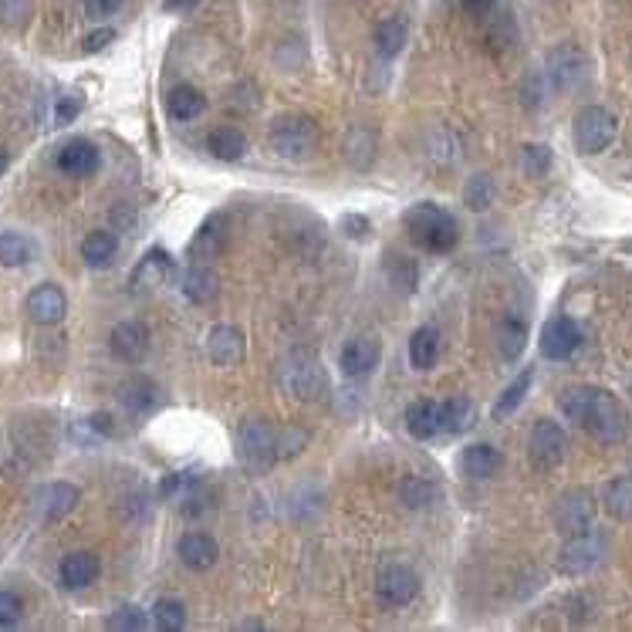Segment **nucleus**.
Returning a JSON list of instances; mask_svg holds the SVG:
<instances>
[{
    "label": "nucleus",
    "instance_id": "obj_1",
    "mask_svg": "<svg viewBox=\"0 0 632 632\" xmlns=\"http://www.w3.org/2000/svg\"><path fill=\"white\" fill-rule=\"evenodd\" d=\"M562 413L572 423L582 426L585 433H592L599 443H622L629 433V416L626 409L609 389L599 386H572L565 389L562 399H558Z\"/></svg>",
    "mask_w": 632,
    "mask_h": 632
},
{
    "label": "nucleus",
    "instance_id": "obj_2",
    "mask_svg": "<svg viewBox=\"0 0 632 632\" xmlns=\"http://www.w3.org/2000/svg\"><path fill=\"white\" fill-rule=\"evenodd\" d=\"M403 227L406 234L430 254H450L460 240L457 220L443 207H436V203H416V207H409L403 213Z\"/></svg>",
    "mask_w": 632,
    "mask_h": 632
},
{
    "label": "nucleus",
    "instance_id": "obj_3",
    "mask_svg": "<svg viewBox=\"0 0 632 632\" xmlns=\"http://www.w3.org/2000/svg\"><path fill=\"white\" fill-rule=\"evenodd\" d=\"M278 430H281V426H274L271 420H264V416H247V420L240 423L237 453H240V460H244L247 470L261 474V470H271L274 464H278V460H281Z\"/></svg>",
    "mask_w": 632,
    "mask_h": 632
},
{
    "label": "nucleus",
    "instance_id": "obj_4",
    "mask_svg": "<svg viewBox=\"0 0 632 632\" xmlns=\"http://www.w3.org/2000/svg\"><path fill=\"white\" fill-rule=\"evenodd\" d=\"M278 386L284 393L311 403V399H322L328 393V372L322 369L318 359H311L305 352H295L278 366Z\"/></svg>",
    "mask_w": 632,
    "mask_h": 632
},
{
    "label": "nucleus",
    "instance_id": "obj_5",
    "mask_svg": "<svg viewBox=\"0 0 632 632\" xmlns=\"http://www.w3.org/2000/svg\"><path fill=\"white\" fill-rule=\"evenodd\" d=\"M271 146L281 159H291V163H305V159L315 153L318 146V126L308 115H281L271 126Z\"/></svg>",
    "mask_w": 632,
    "mask_h": 632
},
{
    "label": "nucleus",
    "instance_id": "obj_6",
    "mask_svg": "<svg viewBox=\"0 0 632 632\" xmlns=\"http://www.w3.org/2000/svg\"><path fill=\"white\" fill-rule=\"evenodd\" d=\"M616 139V115L602 105H585L575 115V146L585 156H599Z\"/></svg>",
    "mask_w": 632,
    "mask_h": 632
},
{
    "label": "nucleus",
    "instance_id": "obj_7",
    "mask_svg": "<svg viewBox=\"0 0 632 632\" xmlns=\"http://www.w3.org/2000/svg\"><path fill=\"white\" fill-rule=\"evenodd\" d=\"M568 453V436L555 420H538L528 436V460L534 470H555Z\"/></svg>",
    "mask_w": 632,
    "mask_h": 632
},
{
    "label": "nucleus",
    "instance_id": "obj_8",
    "mask_svg": "<svg viewBox=\"0 0 632 632\" xmlns=\"http://www.w3.org/2000/svg\"><path fill=\"white\" fill-rule=\"evenodd\" d=\"M376 592L386 609H403V605L413 602L416 592H420V575L403 562H386L379 568Z\"/></svg>",
    "mask_w": 632,
    "mask_h": 632
},
{
    "label": "nucleus",
    "instance_id": "obj_9",
    "mask_svg": "<svg viewBox=\"0 0 632 632\" xmlns=\"http://www.w3.org/2000/svg\"><path fill=\"white\" fill-rule=\"evenodd\" d=\"M555 528L565 534V538H572V534H582L592 528L595 521V497L589 491H582V487H575V491H568L558 497L555 504Z\"/></svg>",
    "mask_w": 632,
    "mask_h": 632
},
{
    "label": "nucleus",
    "instance_id": "obj_10",
    "mask_svg": "<svg viewBox=\"0 0 632 632\" xmlns=\"http://www.w3.org/2000/svg\"><path fill=\"white\" fill-rule=\"evenodd\" d=\"M602 555H605V538L589 528L582 534H572V538L565 541L562 555H558L562 562L558 565H562L565 575H585L602 562Z\"/></svg>",
    "mask_w": 632,
    "mask_h": 632
},
{
    "label": "nucleus",
    "instance_id": "obj_11",
    "mask_svg": "<svg viewBox=\"0 0 632 632\" xmlns=\"http://www.w3.org/2000/svg\"><path fill=\"white\" fill-rule=\"evenodd\" d=\"M541 355L551 362H565L572 359V355L578 352V345H582V332H578V325L572 322V318L565 315H555L548 318L545 328H541Z\"/></svg>",
    "mask_w": 632,
    "mask_h": 632
},
{
    "label": "nucleus",
    "instance_id": "obj_12",
    "mask_svg": "<svg viewBox=\"0 0 632 632\" xmlns=\"http://www.w3.org/2000/svg\"><path fill=\"white\" fill-rule=\"evenodd\" d=\"M109 349L119 362L126 366H136V362L146 359L149 352V332L142 322H119L109 335Z\"/></svg>",
    "mask_w": 632,
    "mask_h": 632
},
{
    "label": "nucleus",
    "instance_id": "obj_13",
    "mask_svg": "<svg viewBox=\"0 0 632 632\" xmlns=\"http://www.w3.org/2000/svg\"><path fill=\"white\" fill-rule=\"evenodd\" d=\"M55 163L65 176L82 180V176H92L95 169H99V146H95L92 139H68L65 146L58 149Z\"/></svg>",
    "mask_w": 632,
    "mask_h": 632
},
{
    "label": "nucleus",
    "instance_id": "obj_14",
    "mask_svg": "<svg viewBox=\"0 0 632 632\" xmlns=\"http://www.w3.org/2000/svg\"><path fill=\"white\" fill-rule=\"evenodd\" d=\"M379 355H382V349H379L376 338L359 335V338H352V342H345L342 355H338V366H342V372L349 379H362L379 366Z\"/></svg>",
    "mask_w": 632,
    "mask_h": 632
},
{
    "label": "nucleus",
    "instance_id": "obj_15",
    "mask_svg": "<svg viewBox=\"0 0 632 632\" xmlns=\"http://www.w3.org/2000/svg\"><path fill=\"white\" fill-rule=\"evenodd\" d=\"M207 355L213 366L220 369H234L240 359H244V332L234 325H217L207 335Z\"/></svg>",
    "mask_w": 632,
    "mask_h": 632
},
{
    "label": "nucleus",
    "instance_id": "obj_16",
    "mask_svg": "<svg viewBox=\"0 0 632 632\" xmlns=\"http://www.w3.org/2000/svg\"><path fill=\"white\" fill-rule=\"evenodd\" d=\"M28 315L38 325H58L68 315V298L58 284H38L28 295Z\"/></svg>",
    "mask_w": 632,
    "mask_h": 632
},
{
    "label": "nucleus",
    "instance_id": "obj_17",
    "mask_svg": "<svg viewBox=\"0 0 632 632\" xmlns=\"http://www.w3.org/2000/svg\"><path fill=\"white\" fill-rule=\"evenodd\" d=\"M78 487L75 484H48L44 491H38L34 497V514H38V521L51 524V521H61L65 514H71V507L78 504Z\"/></svg>",
    "mask_w": 632,
    "mask_h": 632
},
{
    "label": "nucleus",
    "instance_id": "obj_18",
    "mask_svg": "<svg viewBox=\"0 0 632 632\" xmlns=\"http://www.w3.org/2000/svg\"><path fill=\"white\" fill-rule=\"evenodd\" d=\"M176 555H180V562L186 568H193V572H207V568L217 562L220 545L207 531H186L180 538V545H176Z\"/></svg>",
    "mask_w": 632,
    "mask_h": 632
},
{
    "label": "nucleus",
    "instance_id": "obj_19",
    "mask_svg": "<svg viewBox=\"0 0 632 632\" xmlns=\"http://www.w3.org/2000/svg\"><path fill=\"white\" fill-rule=\"evenodd\" d=\"M99 558L92 555V551H75V555H68L65 562H61L58 575H61V585L71 592L78 589H88V585L99 578Z\"/></svg>",
    "mask_w": 632,
    "mask_h": 632
},
{
    "label": "nucleus",
    "instance_id": "obj_20",
    "mask_svg": "<svg viewBox=\"0 0 632 632\" xmlns=\"http://www.w3.org/2000/svg\"><path fill=\"white\" fill-rule=\"evenodd\" d=\"M406 430L413 440H433V436H440V403H433V399H416V403H409L406 409Z\"/></svg>",
    "mask_w": 632,
    "mask_h": 632
},
{
    "label": "nucleus",
    "instance_id": "obj_21",
    "mask_svg": "<svg viewBox=\"0 0 632 632\" xmlns=\"http://www.w3.org/2000/svg\"><path fill=\"white\" fill-rule=\"evenodd\" d=\"M460 467H464L467 477L487 480L501 470V450H497L494 443H470L464 457H460Z\"/></svg>",
    "mask_w": 632,
    "mask_h": 632
},
{
    "label": "nucleus",
    "instance_id": "obj_22",
    "mask_svg": "<svg viewBox=\"0 0 632 632\" xmlns=\"http://www.w3.org/2000/svg\"><path fill=\"white\" fill-rule=\"evenodd\" d=\"M477 423V406L467 396H450L447 403H440V430L450 436L467 433Z\"/></svg>",
    "mask_w": 632,
    "mask_h": 632
},
{
    "label": "nucleus",
    "instance_id": "obj_23",
    "mask_svg": "<svg viewBox=\"0 0 632 632\" xmlns=\"http://www.w3.org/2000/svg\"><path fill=\"white\" fill-rule=\"evenodd\" d=\"M217 291H220V281H217V274H213L207 264L186 267V274H183V295L190 298L193 305H210V301L217 298Z\"/></svg>",
    "mask_w": 632,
    "mask_h": 632
},
{
    "label": "nucleus",
    "instance_id": "obj_24",
    "mask_svg": "<svg viewBox=\"0 0 632 632\" xmlns=\"http://www.w3.org/2000/svg\"><path fill=\"white\" fill-rule=\"evenodd\" d=\"M119 403L132 416H146L156 406V386L146 376H132L119 386Z\"/></svg>",
    "mask_w": 632,
    "mask_h": 632
},
{
    "label": "nucleus",
    "instance_id": "obj_25",
    "mask_svg": "<svg viewBox=\"0 0 632 632\" xmlns=\"http://www.w3.org/2000/svg\"><path fill=\"white\" fill-rule=\"evenodd\" d=\"M528 345V325H524L521 315H504L501 325H497V352H501L504 362H514Z\"/></svg>",
    "mask_w": 632,
    "mask_h": 632
},
{
    "label": "nucleus",
    "instance_id": "obj_26",
    "mask_svg": "<svg viewBox=\"0 0 632 632\" xmlns=\"http://www.w3.org/2000/svg\"><path fill=\"white\" fill-rule=\"evenodd\" d=\"M203 109H207V99H203V92L193 85H176L173 92L166 95V112L173 115L176 122H193Z\"/></svg>",
    "mask_w": 632,
    "mask_h": 632
},
{
    "label": "nucleus",
    "instance_id": "obj_27",
    "mask_svg": "<svg viewBox=\"0 0 632 632\" xmlns=\"http://www.w3.org/2000/svg\"><path fill=\"white\" fill-rule=\"evenodd\" d=\"M548 75L558 88H572L585 75V58L575 48H558L548 61Z\"/></svg>",
    "mask_w": 632,
    "mask_h": 632
},
{
    "label": "nucleus",
    "instance_id": "obj_28",
    "mask_svg": "<svg viewBox=\"0 0 632 632\" xmlns=\"http://www.w3.org/2000/svg\"><path fill=\"white\" fill-rule=\"evenodd\" d=\"M436 355H440V335H436V328L430 325L416 328L413 338H409V362H413V369L430 372L436 366Z\"/></svg>",
    "mask_w": 632,
    "mask_h": 632
},
{
    "label": "nucleus",
    "instance_id": "obj_29",
    "mask_svg": "<svg viewBox=\"0 0 632 632\" xmlns=\"http://www.w3.org/2000/svg\"><path fill=\"white\" fill-rule=\"evenodd\" d=\"M207 149H210V156L224 159V163H234V159H240L247 153V136L234 126L213 129L207 136Z\"/></svg>",
    "mask_w": 632,
    "mask_h": 632
},
{
    "label": "nucleus",
    "instance_id": "obj_30",
    "mask_svg": "<svg viewBox=\"0 0 632 632\" xmlns=\"http://www.w3.org/2000/svg\"><path fill=\"white\" fill-rule=\"evenodd\" d=\"M115 254H119V240L109 230H92L82 240V257L88 267H109L115 261Z\"/></svg>",
    "mask_w": 632,
    "mask_h": 632
},
{
    "label": "nucleus",
    "instance_id": "obj_31",
    "mask_svg": "<svg viewBox=\"0 0 632 632\" xmlns=\"http://www.w3.org/2000/svg\"><path fill=\"white\" fill-rule=\"evenodd\" d=\"M169 274V254L166 251H149L146 257L139 261L136 274H132V288H156V284H163Z\"/></svg>",
    "mask_w": 632,
    "mask_h": 632
},
{
    "label": "nucleus",
    "instance_id": "obj_32",
    "mask_svg": "<svg viewBox=\"0 0 632 632\" xmlns=\"http://www.w3.org/2000/svg\"><path fill=\"white\" fill-rule=\"evenodd\" d=\"M406 38H409V28L406 21H399V17H389V21H382L376 28V51L382 58H396L399 51L406 48Z\"/></svg>",
    "mask_w": 632,
    "mask_h": 632
},
{
    "label": "nucleus",
    "instance_id": "obj_33",
    "mask_svg": "<svg viewBox=\"0 0 632 632\" xmlns=\"http://www.w3.org/2000/svg\"><path fill=\"white\" fill-rule=\"evenodd\" d=\"M531 382H534V369H524L518 379L511 382V386L504 389L501 393V399H497L494 403V420H507V416L514 413V409H518L521 403H524V396H528V389H531Z\"/></svg>",
    "mask_w": 632,
    "mask_h": 632
},
{
    "label": "nucleus",
    "instance_id": "obj_34",
    "mask_svg": "<svg viewBox=\"0 0 632 632\" xmlns=\"http://www.w3.org/2000/svg\"><path fill=\"white\" fill-rule=\"evenodd\" d=\"M224 244H227V220L217 213V217H210L207 224L200 227V234L193 237V254H197V257H203V254L213 257Z\"/></svg>",
    "mask_w": 632,
    "mask_h": 632
},
{
    "label": "nucleus",
    "instance_id": "obj_35",
    "mask_svg": "<svg viewBox=\"0 0 632 632\" xmlns=\"http://www.w3.org/2000/svg\"><path fill=\"white\" fill-rule=\"evenodd\" d=\"M605 511L619 521L632 518V477H616L605 487Z\"/></svg>",
    "mask_w": 632,
    "mask_h": 632
},
{
    "label": "nucleus",
    "instance_id": "obj_36",
    "mask_svg": "<svg viewBox=\"0 0 632 632\" xmlns=\"http://www.w3.org/2000/svg\"><path fill=\"white\" fill-rule=\"evenodd\" d=\"M31 257H34V244L24 234H14V230L0 234V264L4 267H21L28 264Z\"/></svg>",
    "mask_w": 632,
    "mask_h": 632
},
{
    "label": "nucleus",
    "instance_id": "obj_37",
    "mask_svg": "<svg viewBox=\"0 0 632 632\" xmlns=\"http://www.w3.org/2000/svg\"><path fill=\"white\" fill-rule=\"evenodd\" d=\"M464 203L470 210H487L494 203V180L487 173L470 176V183L464 186Z\"/></svg>",
    "mask_w": 632,
    "mask_h": 632
},
{
    "label": "nucleus",
    "instance_id": "obj_38",
    "mask_svg": "<svg viewBox=\"0 0 632 632\" xmlns=\"http://www.w3.org/2000/svg\"><path fill=\"white\" fill-rule=\"evenodd\" d=\"M153 622L163 632H176L186 626V609L180 599H159L153 605Z\"/></svg>",
    "mask_w": 632,
    "mask_h": 632
},
{
    "label": "nucleus",
    "instance_id": "obj_39",
    "mask_svg": "<svg viewBox=\"0 0 632 632\" xmlns=\"http://www.w3.org/2000/svg\"><path fill=\"white\" fill-rule=\"evenodd\" d=\"M146 626L149 619L139 605H122V609H115L109 616V629H119V632H142Z\"/></svg>",
    "mask_w": 632,
    "mask_h": 632
},
{
    "label": "nucleus",
    "instance_id": "obj_40",
    "mask_svg": "<svg viewBox=\"0 0 632 632\" xmlns=\"http://www.w3.org/2000/svg\"><path fill=\"white\" fill-rule=\"evenodd\" d=\"M548 166H551V149L548 146H524L521 149V169L528 176L548 173Z\"/></svg>",
    "mask_w": 632,
    "mask_h": 632
},
{
    "label": "nucleus",
    "instance_id": "obj_41",
    "mask_svg": "<svg viewBox=\"0 0 632 632\" xmlns=\"http://www.w3.org/2000/svg\"><path fill=\"white\" fill-rule=\"evenodd\" d=\"M305 443H308V433L298 430V426H281V430H278V453H281V460L301 453V450H305Z\"/></svg>",
    "mask_w": 632,
    "mask_h": 632
},
{
    "label": "nucleus",
    "instance_id": "obj_42",
    "mask_svg": "<svg viewBox=\"0 0 632 632\" xmlns=\"http://www.w3.org/2000/svg\"><path fill=\"white\" fill-rule=\"evenodd\" d=\"M24 616V602L17 592H0V626H17Z\"/></svg>",
    "mask_w": 632,
    "mask_h": 632
},
{
    "label": "nucleus",
    "instance_id": "obj_43",
    "mask_svg": "<svg viewBox=\"0 0 632 632\" xmlns=\"http://www.w3.org/2000/svg\"><path fill=\"white\" fill-rule=\"evenodd\" d=\"M28 14H31V0H0V21L11 24V28L28 21Z\"/></svg>",
    "mask_w": 632,
    "mask_h": 632
},
{
    "label": "nucleus",
    "instance_id": "obj_44",
    "mask_svg": "<svg viewBox=\"0 0 632 632\" xmlns=\"http://www.w3.org/2000/svg\"><path fill=\"white\" fill-rule=\"evenodd\" d=\"M403 497H406V504H409V507H423V504L433 497V484H426V480H420V477L406 480Z\"/></svg>",
    "mask_w": 632,
    "mask_h": 632
},
{
    "label": "nucleus",
    "instance_id": "obj_45",
    "mask_svg": "<svg viewBox=\"0 0 632 632\" xmlns=\"http://www.w3.org/2000/svg\"><path fill=\"white\" fill-rule=\"evenodd\" d=\"M115 41V31L112 28H99V31H92L88 38L82 41V48L88 51V55H95V51H102L105 44H112Z\"/></svg>",
    "mask_w": 632,
    "mask_h": 632
},
{
    "label": "nucleus",
    "instance_id": "obj_46",
    "mask_svg": "<svg viewBox=\"0 0 632 632\" xmlns=\"http://www.w3.org/2000/svg\"><path fill=\"white\" fill-rule=\"evenodd\" d=\"M122 7V0H85L88 17H109Z\"/></svg>",
    "mask_w": 632,
    "mask_h": 632
},
{
    "label": "nucleus",
    "instance_id": "obj_47",
    "mask_svg": "<svg viewBox=\"0 0 632 632\" xmlns=\"http://www.w3.org/2000/svg\"><path fill=\"white\" fill-rule=\"evenodd\" d=\"M342 230H345V234H349L352 240H359V237H366V234H369V220L349 213V217H342Z\"/></svg>",
    "mask_w": 632,
    "mask_h": 632
},
{
    "label": "nucleus",
    "instance_id": "obj_48",
    "mask_svg": "<svg viewBox=\"0 0 632 632\" xmlns=\"http://www.w3.org/2000/svg\"><path fill=\"white\" fill-rule=\"evenodd\" d=\"M78 109H82V105H78V99H61V102H58V112H55L58 126H68V122L78 115Z\"/></svg>",
    "mask_w": 632,
    "mask_h": 632
},
{
    "label": "nucleus",
    "instance_id": "obj_49",
    "mask_svg": "<svg viewBox=\"0 0 632 632\" xmlns=\"http://www.w3.org/2000/svg\"><path fill=\"white\" fill-rule=\"evenodd\" d=\"M88 426H92L95 433H102V436H112V433H115V426H112V416H109V413H95L92 420H88Z\"/></svg>",
    "mask_w": 632,
    "mask_h": 632
},
{
    "label": "nucleus",
    "instance_id": "obj_50",
    "mask_svg": "<svg viewBox=\"0 0 632 632\" xmlns=\"http://www.w3.org/2000/svg\"><path fill=\"white\" fill-rule=\"evenodd\" d=\"M460 4H464V11H470V14H487L497 0H460Z\"/></svg>",
    "mask_w": 632,
    "mask_h": 632
},
{
    "label": "nucleus",
    "instance_id": "obj_51",
    "mask_svg": "<svg viewBox=\"0 0 632 632\" xmlns=\"http://www.w3.org/2000/svg\"><path fill=\"white\" fill-rule=\"evenodd\" d=\"M200 0H166V11H193Z\"/></svg>",
    "mask_w": 632,
    "mask_h": 632
},
{
    "label": "nucleus",
    "instance_id": "obj_52",
    "mask_svg": "<svg viewBox=\"0 0 632 632\" xmlns=\"http://www.w3.org/2000/svg\"><path fill=\"white\" fill-rule=\"evenodd\" d=\"M7 163H11V156H7V149H0V173L7 169Z\"/></svg>",
    "mask_w": 632,
    "mask_h": 632
},
{
    "label": "nucleus",
    "instance_id": "obj_53",
    "mask_svg": "<svg viewBox=\"0 0 632 632\" xmlns=\"http://www.w3.org/2000/svg\"><path fill=\"white\" fill-rule=\"evenodd\" d=\"M619 251H622V254H632V237H626V240H622V244H619Z\"/></svg>",
    "mask_w": 632,
    "mask_h": 632
}]
</instances>
